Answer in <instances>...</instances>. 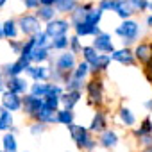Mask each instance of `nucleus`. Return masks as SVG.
<instances>
[{"label": "nucleus", "instance_id": "obj_1", "mask_svg": "<svg viewBox=\"0 0 152 152\" xmlns=\"http://www.w3.org/2000/svg\"><path fill=\"white\" fill-rule=\"evenodd\" d=\"M115 34L122 39V47H131L138 41L141 31H140V23L132 18L122 20V23L115 29Z\"/></svg>", "mask_w": 152, "mask_h": 152}, {"label": "nucleus", "instance_id": "obj_2", "mask_svg": "<svg viewBox=\"0 0 152 152\" xmlns=\"http://www.w3.org/2000/svg\"><path fill=\"white\" fill-rule=\"evenodd\" d=\"M68 132H70L73 143L77 145L81 150H88V152H91V150L97 147V141L91 138V131L86 129V127H83V125L72 124V125H68Z\"/></svg>", "mask_w": 152, "mask_h": 152}, {"label": "nucleus", "instance_id": "obj_3", "mask_svg": "<svg viewBox=\"0 0 152 152\" xmlns=\"http://www.w3.org/2000/svg\"><path fill=\"white\" fill-rule=\"evenodd\" d=\"M86 93H88V104L90 106H102L104 102V83L99 75L93 77L86 83Z\"/></svg>", "mask_w": 152, "mask_h": 152}, {"label": "nucleus", "instance_id": "obj_4", "mask_svg": "<svg viewBox=\"0 0 152 152\" xmlns=\"http://www.w3.org/2000/svg\"><path fill=\"white\" fill-rule=\"evenodd\" d=\"M16 23H18V27H20V32H22L25 38L36 36L38 32L43 31L41 20H39L36 15H22V16H18Z\"/></svg>", "mask_w": 152, "mask_h": 152}, {"label": "nucleus", "instance_id": "obj_5", "mask_svg": "<svg viewBox=\"0 0 152 152\" xmlns=\"http://www.w3.org/2000/svg\"><path fill=\"white\" fill-rule=\"evenodd\" d=\"M70 29H72V22L66 20V18H54V20L47 22L45 27H43V31L50 36V39H54V38H57V36L68 34Z\"/></svg>", "mask_w": 152, "mask_h": 152}, {"label": "nucleus", "instance_id": "obj_6", "mask_svg": "<svg viewBox=\"0 0 152 152\" xmlns=\"http://www.w3.org/2000/svg\"><path fill=\"white\" fill-rule=\"evenodd\" d=\"M43 104H45V99L36 97V95H32V93H25V95H23V107H22V111H23L31 120H34V116L39 113V109L43 107Z\"/></svg>", "mask_w": 152, "mask_h": 152}, {"label": "nucleus", "instance_id": "obj_7", "mask_svg": "<svg viewBox=\"0 0 152 152\" xmlns=\"http://www.w3.org/2000/svg\"><path fill=\"white\" fill-rule=\"evenodd\" d=\"M31 64H32V63H31V59L18 56V59H16V61L4 64V66H2V72H4V75H6V77H16V75H22V73H25V70H27Z\"/></svg>", "mask_w": 152, "mask_h": 152}, {"label": "nucleus", "instance_id": "obj_8", "mask_svg": "<svg viewBox=\"0 0 152 152\" xmlns=\"http://www.w3.org/2000/svg\"><path fill=\"white\" fill-rule=\"evenodd\" d=\"M0 106L6 107V109H9V111H13V113H16V111H20V109L23 107V95H18V93H15V91L6 90V91L2 93Z\"/></svg>", "mask_w": 152, "mask_h": 152}, {"label": "nucleus", "instance_id": "obj_9", "mask_svg": "<svg viewBox=\"0 0 152 152\" xmlns=\"http://www.w3.org/2000/svg\"><path fill=\"white\" fill-rule=\"evenodd\" d=\"M25 75L32 81H50V75H52V68L50 64L45 66V64H31L27 70H25Z\"/></svg>", "mask_w": 152, "mask_h": 152}, {"label": "nucleus", "instance_id": "obj_10", "mask_svg": "<svg viewBox=\"0 0 152 152\" xmlns=\"http://www.w3.org/2000/svg\"><path fill=\"white\" fill-rule=\"evenodd\" d=\"M77 66V54H73L72 50H63L61 56L56 59V68L63 72H72Z\"/></svg>", "mask_w": 152, "mask_h": 152}, {"label": "nucleus", "instance_id": "obj_11", "mask_svg": "<svg viewBox=\"0 0 152 152\" xmlns=\"http://www.w3.org/2000/svg\"><path fill=\"white\" fill-rule=\"evenodd\" d=\"M99 52L102 54H113L116 48L113 45V39H111V34L109 32H100L97 36H93V43H91Z\"/></svg>", "mask_w": 152, "mask_h": 152}, {"label": "nucleus", "instance_id": "obj_12", "mask_svg": "<svg viewBox=\"0 0 152 152\" xmlns=\"http://www.w3.org/2000/svg\"><path fill=\"white\" fill-rule=\"evenodd\" d=\"M29 88H31V84L27 83L25 77H22V75H16V77H7V81H6V90L15 91L18 95L29 93Z\"/></svg>", "mask_w": 152, "mask_h": 152}, {"label": "nucleus", "instance_id": "obj_13", "mask_svg": "<svg viewBox=\"0 0 152 152\" xmlns=\"http://www.w3.org/2000/svg\"><path fill=\"white\" fill-rule=\"evenodd\" d=\"M111 59L116 61V63H120V64H124V66H132V64L136 63L134 52H132L129 47H122V48L115 50V52L111 54Z\"/></svg>", "mask_w": 152, "mask_h": 152}, {"label": "nucleus", "instance_id": "obj_14", "mask_svg": "<svg viewBox=\"0 0 152 152\" xmlns=\"http://www.w3.org/2000/svg\"><path fill=\"white\" fill-rule=\"evenodd\" d=\"M72 29H73V34H77L79 38H84V36H97V34L102 32L99 25H93V23H88V22L73 23Z\"/></svg>", "mask_w": 152, "mask_h": 152}, {"label": "nucleus", "instance_id": "obj_15", "mask_svg": "<svg viewBox=\"0 0 152 152\" xmlns=\"http://www.w3.org/2000/svg\"><path fill=\"white\" fill-rule=\"evenodd\" d=\"M81 97H83V91H81V90H72V91L64 90V93L61 95V104H63V107H66V109H73L75 106L79 104Z\"/></svg>", "mask_w": 152, "mask_h": 152}, {"label": "nucleus", "instance_id": "obj_16", "mask_svg": "<svg viewBox=\"0 0 152 152\" xmlns=\"http://www.w3.org/2000/svg\"><path fill=\"white\" fill-rule=\"evenodd\" d=\"M34 15L41 20V22H50V20H54V18H57V9H56V6H47V4H39V7L38 9H34Z\"/></svg>", "mask_w": 152, "mask_h": 152}, {"label": "nucleus", "instance_id": "obj_17", "mask_svg": "<svg viewBox=\"0 0 152 152\" xmlns=\"http://www.w3.org/2000/svg\"><path fill=\"white\" fill-rule=\"evenodd\" d=\"M34 120L45 122L47 125H54V124H59V120H57V111L50 109L47 104H43V107H41V109H39V113L34 116Z\"/></svg>", "mask_w": 152, "mask_h": 152}, {"label": "nucleus", "instance_id": "obj_18", "mask_svg": "<svg viewBox=\"0 0 152 152\" xmlns=\"http://www.w3.org/2000/svg\"><path fill=\"white\" fill-rule=\"evenodd\" d=\"M134 57L140 63H147L152 59V43H138L134 45Z\"/></svg>", "mask_w": 152, "mask_h": 152}, {"label": "nucleus", "instance_id": "obj_19", "mask_svg": "<svg viewBox=\"0 0 152 152\" xmlns=\"http://www.w3.org/2000/svg\"><path fill=\"white\" fill-rule=\"evenodd\" d=\"M107 129V116L104 111H97L91 118V124H90V131L91 132H104Z\"/></svg>", "mask_w": 152, "mask_h": 152}, {"label": "nucleus", "instance_id": "obj_20", "mask_svg": "<svg viewBox=\"0 0 152 152\" xmlns=\"http://www.w3.org/2000/svg\"><path fill=\"white\" fill-rule=\"evenodd\" d=\"M99 145L104 147V148H115V147L118 145V134H116V131H113V129H106L104 132H100Z\"/></svg>", "mask_w": 152, "mask_h": 152}, {"label": "nucleus", "instance_id": "obj_21", "mask_svg": "<svg viewBox=\"0 0 152 152\" xmlns=\"http://www.w3.org/2000/svg\"><path fill=\"white\" fill-rule=\"evenodd\" d=\"M31 61L34 64H43L47 61H50V47H36L31 52Z\"/></svg>", "mask_w": 152, "mask_h": 152}, {"label": "nucleus", "instance_id": "obj_22", "mask_svg": "<svg viewBox=\"0 0 152 152\" xmlns=\"http://www.w3.org/2000/svg\"><path fill=\"white\" fill-rule=\"evenodd\" d=\"M115 13H116L122 20H127V18H131L132 15H136V9H134V6H132L131 0H118V6H116Z\"/></svg>", "mask_w": 152, "mask_h": 152}, {"label": "nucleus", "instance_id": "obj_23", "mask_svg": "<svg viewBox=\"0 0 152 152\" xmlns=\"http://www.w3.org/2000/svg\"><path fill=\"white\" fill-rule=\"evenodd\" d=\"M48 90H50V81H32V84L29 88V93L45 99L48 95Z\"/></svg>", "mask_w": 152, "mask_h": 152}, {"label": "nucleus", "instance_id": "obj_24", "mask_svg": "<svg viewBox=\"0 0 152 152\" xmlns=\"http://www.w3.org/2000/svg\"><path fill=\"white\" fill-rule=\"evenodd\" d=\"M15 125V118H13V111L6 109L0 106V131H11V127Z\"/></svg>", "mask_w": 152, "mask_h": 152}, {"label": "nucleus", "instance_id": "obj_25", "mask_svg": "<svg viewBox=\"0 0 152 152\" xmlns=\"http://www.w3.org/2000/svg\"><path fill=\"white\" fill-rule=\"evenodd\" d=\"M2 29H4V36H6V39H16V38H18L20 27H18L16 20H13V18L6 20V22L2 23Z\"/></svg>", "mask_w": 152, "mask_h": 152}, {"label": "nucleus", "instance_id": "obj_26", "mask_svg": "<svg viewBox=\"0 0 152 152\" xmlns=\"http://www.w3.org/2000/svg\"><path fill=\"white\" fill-rule=\"evenodd\" d=\"M2 148L6 152H18V141H16L15 132L6 131V134L2 136Z\"/></svg>", "mask_w": 152, "mask_h": 152}, {"label": "nucleus", "instance_id": "obj_27", "mask_svg": "<svg viewBox=\"0 0 152 152\" xmlns=\"http://www.w3.org/2000/svg\"><path fill=\"white\" fill-rule=\"evenodd\" d=\"M77 6H79V0H57L56 2V9L59 15H70Z\"/></svg>", "mask_w": 152, "mask_h": 152}, {"label": "nucleus", "instance_id": "obj_28", "mask_svg": "<svg viewBox=\"0 0 152 152\" xmlns=\"http://www.w3.org/2000/svg\"><path fill=\"white\" fill-rule=\"evenodd\" d=\"M118 118H120V122H122L125 127H132V125L136 124V116H134L132 111H131L129 107H125V106H122V107L118 109Z\"/></svg>", "mask_w": 152, "mask_h": 152}, {"label": "nucleus", "instance_id": "obj_29", "mask_svg": "<svg viewBox=\"0 0 152 152\" xmlns=\"http://www.w3.org/2000/svg\"><path fill=\"white\" fill-rule=\"evenodd\" d=\"M57 120H59V124L61 125H72L73 122H75V113H73V109H66V107H63V109H59L57 111Z\"/></svg>", "mask_w": 152, "mask_h": 152}, {"label": "nucleus", "instance_id": "obj_30", "mask_svg": "<svg viewBox=\"0 0 152 152\" xmlns=\"http://www.w3.org/2000/svg\"><path fill=\"white\" fill-rule=\"evenodd\" d=\"M91 73V68H90V64L83 59V61H79L77 63V66L73 68V77H77V79H83V81H86V77Z\"/></svg>", "mask_w": 152, "mask_h": 152}, {"label": "nucleus", "instance_id": "obj_31", "mask_svg": "<svg viewBox=\"0 0 152 152\" xmlns=\"http://www.w3.org/2000/svg\"><path fill=\"white\" fill-rule=\"evenodd\" d=\"M66 48H70V38H68V34H64V36H57V38H54L52 41H50V50H66Z\"/></svg>", "mask_w": 152, "mask_h": 152}, {"label": "nucleus", "instance_id": "obj_32", "mask_svg": "<svg viewBox=\"0 0 152 152\" xmlns=\"http://www.w3.org/2000/svg\"><path fill=\"white\" fill-rule=\"evenodd\" d=\"M102 15H104V11H102L99 6H95L93 9H90V11L86 13V20H84V22L93 23V25H99L100 20H102Z\"/></svg>", "mask_w": 152, "mask_h": 152}, {"label": "nucleus", "instance_id": "obj_33", "mask_svg": "<svg viewBox=\"0 0 152 152\" xmlns=\"http://www.w3.org/2000/svg\"><path fill=\"white\" fill-rule=\"evenodd\" d=\"M83 88H86V81L73 77V72H72L70 79L64 83V90H68V91H72V90H81V91H83Z\"/></svg>", "mask_w": 152, "mask_h": 152}, {"label": "nucleus", "instance_id": "obj_34", "mask_svg": "<svg viewBox=\"0 0 152 152\" xmlns=\"http://www.w3.org/2000/svg\"><path fill=\"white\" fill-rule=\"evenodd\" d=\"M47 127H48V125H47L45 122H39V120H32V124L29 125V132H31L32 136H36V138H38V136H41V134L47 131Z\"/></svg>", "mask_w": 152, "mask_h": 152}, {"label": "nucleus", "instance_id": "obj_35", "mask_svg": "<svg viewBox=\"0 0 152 152\" xmlns=\"http://www.w3.org/2000/svg\"><path fill=\"white\" fill-rule=\"evenodd\" d=\"M45 104L50 107V109H54V111H59L61 109V95H52V93H48L47 97H45Z\"/></svg>", "mask_w": 152, "mask_h": 152}, {"label": "nucleus", "instance_id": "obj_36", "mask_svg": "<svg viewBox=\"0 0 152 152\" xmlns=\"http://www.w3.org/2000/svg\"><path fill=\"white\" fill-rule=\"evenodd\" d=\"M70 50L73 52V54H83V43H81V38L77 36V34H73L72 38H70Z\"/></svg>", "mask_w": 152, "mask_h": 152}, {"label": "nucleus", "instance_id": "obj_37", "mask_svg": "<svg viewBox=\"0 0 152 152\" xmlns=\"http://www.w3.org/2000/svg\"><path fill=\"white\" fill-rule=\"evenodd\" d=\"M116 6H118V0H100V2H99V7H100L104 13H106V11H113V13H115Z\"/></svg>", "mask_w": 152, "mask_h": 152}, {"label": "nucleus", "instance_id": "obj_38", "mask_svg": "<svg viewBox=\"0 0 152 152\" xmlns=\"http://www.w3.org/2000/svg\"><path fill=\"white\" fill-rule=\"evenodd\" d=\"M136 13H143V11H148V0H131Z\"/></svg>", "mask_w": 152, "mask_h": 152}, {"label": "nucleus", "instance_id": "obj_39", "mask_svg": "<svg viewBox=\"0 0 152 152\" xmlns=\"http://www.w3.org/2000/svg\"><path fill=\"white\" fill-rule=\"evenodd\" d=\"M22 47H23V41H16V39H9V48L16 54V56H20V52H22Z\"/></svg>", "mask_w": 152, "mask_h": 152}, {"label": "nucleus", "instance_id": "obj_40", "mask_svg": "<svg viewBox=\"0 0 152 152\" xmlns=\"http://www.w3.org/2000/svg\"><path fill=\"white\" fill-rule=\"evenodd\" d=\"M140 127H141V131H145V132H152V118H150V116H145V118L141 120Z\"/></svg>", "mask_w": 152, "mask_h": 152}, {"label": "nucleus", "instance_id": "obj_41", "mask_svg": "<svg viewBox=\"0 0 152 152\" xmlns=\"http://www.w3.org/2000/svg\"><path fill=\"white\" fill-rule=\"evenodd\" d=\"M138 141H140V145H143V147L152 145V132H145V134H141V136L138 138Z\"/></svg>", "mask_w": 152, "mask_h": 152}, {"label": "nucleus", "instance_id": "obj_42", "mask_svg": "<svg viewBox=\"0 0 152 152\" xmlns=\"http://www.w3.org/2000/svg\"><path fill=\"white\" fill-rule=\"evenodd\" d=\"M22 2H23L25 9H31V11H34V9H38V7H39L41 0H22Z\"/></svg>", "mask_w": 152, "mask_h": 152}, {"label": "nucleus", "instance_id": "obj_43", "mask_svg": "<svg viewBox=\"0 0 152 152\" xmlns=\"http://www.w3.org/2000/svg\"><path fill=\"white\" fill-rule=\"evenodd\" d=\"M6 81H7V77L4 75V72L0 70V93H4V91H6Z\"/></svg>", "mask_w": 152, "mask_h": 152}, {"label": "nucleus", "instance_id": "obj_44", "mask_svg": "<svg viewBox=\"0 0 152 152\" xmlns=\"http://www.w3.org/2000/svg\"><path fill=\"white\" fill-rule=\"evenodd\" d=\"M143 106H145V109H147V111H152V99L145 100V104H143Z\"/></svg>", "mask_w": 152, "mask_h": 152}, {"label": "nucleus", "instance_id": "obj_45", "mask_svg": "<svg viewBox=\"0 0 152 152\" xmlns=\"http://www.w3.org/2000/svg\"><path fill=\"white\" fill-rule=\"evenodd\" d=\"M145 23H147V27H148V29H152V13H150V15L147 16V20H145Z\"/></svg>", "mask_w": 152, "mask_h": 152}, {"label": "nucleus", "instance_id": "obj_46", "mask_svg": "<svg viewBox=\"0 0 152 152\" xmlns=\"http://www.w3.org/2000/svg\"><path fill=\"white\" fill-rule=\"evenodd\" d=\"M57 0H41V4H47V6H56Z\"/></svg>", "mask_w": 152, "mask_h": 152}, {"label": "nucleus", "instance_id": "obj_47", "mask_svg": "<svg viewBox=\"0 0 152 152\" xmlns=\"http://www.w3.org/2000/svg\"><path fill=\"white\" fill-rule=\"evenodd\" d=\"M2 39H6V36H4V29H2V23H0V41Z\"/></svg>", "mask_w": 152, "mask_h": 152}, {"label": "nucleus", "instance_id": "obj_48", "mask_svg": "<svg viewBox=\"0 0 152 152\" xmlns=\"http://www.w3.org/2000/svg\"><path fill=\"white\" fill-rule=\"evenodd\" d=\"M141 152H152V145H147V147H143V150Z\"/></svg>", "mask_w": 152, "mask_h": 152}, {"label": "nucleus", "instance_id": "obj_49", "mask_svg": "<svg viewBox=\"0 0 152 152\" xmlns=\"http://www.w3.org/2000/svg\"><path fill=\"white\" fill-rule=\"evenodd\" d=\"M7 2H9V0H0V9H2V7L7 4Z\"/></svg>", "mask_w": 152, "mask_h": 152}, {"label": "nucleus", "instance_id": "obj_50", "mask_svg": "<svg viewBox=\"0 0 152 152\" xmlns=\"http://www.w3.org/2000/svg\"><path fill=\"white\" fill-rule=\"evenodd\" d=\"M148 11L152 13V0H148Z\"/></svg>", "mask_w": 152, "mask_h": 152}, {"label": "nucleus", "instance_id": "obj_51", "mask_svg": "<svg viewBox=\"0 0 152 152\" xmlns=\"http://www.w3.org/2000/svg\"><path fill=\"white\" fill-rule=\"evenodd\" d=\"M0 152H6V150H4V148H2V150H0Z\"/></svg>", "mask_w": 152, "mask_h": 152}]
</instances>
